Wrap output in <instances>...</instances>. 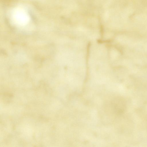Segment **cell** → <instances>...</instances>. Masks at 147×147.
Masks as SVG:
<instances>
[{"label": "cell", "mask_w": 147, "mask_h": 147, "mask_svg": "<svg viewBox=\"0 0 147 147\" xmlns=\"http://www.w3.org/2000/svg\"><path fill=\"white\" fill-rule=\"evenodd\" d=\"M113 104L114 111L117 114H122L125 112L126 104L123 99L120 98L116 99Z\"/></svg>", "instance_id": "obj_1"}]
</instances>
